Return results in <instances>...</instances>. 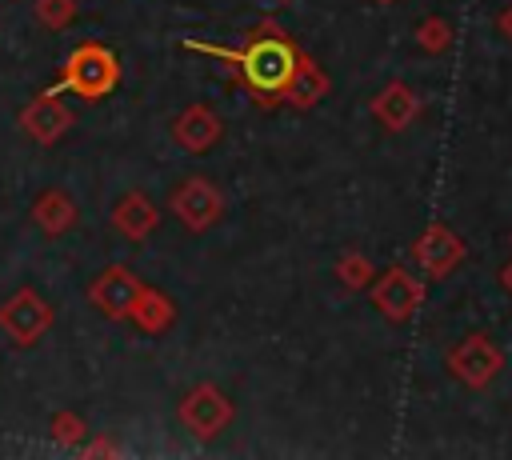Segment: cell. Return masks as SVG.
Returning a JSON list of instances; mask_svg holds the SVG:
<instances>
[{"label": "cell", "instance_id": "cell-6", "mask_svg": "<svg viewBox=\"0 0 512 460\" xmlns=\"http://www.w3.org/2000/svg\"><path fill=\"white\" fill-rule=\"evenodd\" d=\"M176 416H180V424H184L192 436L212 440V436H220V432L232 424L236 412H232V400H228L216 384H196V388L180 400Z\"/></svg>", "mask_w": 512, "mask_h": 460}, {"label": "cell", "instance_id": "cell-5", "mask_svg": "<svg viewBox=\"0 0 512 460\" xmlns=\"http://www.w3.org/2000/svg\"><path fill=\"white\" fill-rule=\"evenodd\" d=\"M48 328H52V308L44 304V296H40L36 288H20V292H12V296L0 304V332H4L12 344L28 348V344H36Z\"/></svg>", "mask_w": 512, "mask_h": 460}, {"label": "cell", "instance_id": "cell-21", "mask_svg": "<svg viewBox=\"0 0 512 460\" xmlns=\"http://www.w3.org/2000/svg\"><path fill=\"white\" fill-rule=\"evenodd\" d=\"M496 28H500V36H504V40H512V4H504V8H500Z\"/></svg>", "mask_w": 512, "mask_h": 460}, {"label": "cell", "instance_id": "cell-15", "mask_svg": "<svg viewBox=\"0 0 512 460\" xmlns=\"http://www.w3.org/2000/svg\"><path fill=\"white\" fill-rule=\"evenodd\" d=\"M328 96V76H324V68H316L308 56H300V64H296V72H292V80L284 84V104L288 108H296V112H308V108H316L320 100Z\"/></svg>", "mask_w": 512, "mask_h": 460}, {"label": "cell", "instance_id": "cell-3", "mask_svg": "<svg viewBox=\"0 0 512 460\" xmlns=\"http://www.w3.org/2000/svg\"><path fill=\"white\" fill-rule=\"evenodd\" d=\"M168 208H172V216H176L188 232H208V228L220 224V216H224V192H220L212 180H204V176H188V180H180V184L172 188Z\"/></svg>", "mask_w": 512, "mask_h": 460}, {"label": "cell", "instance_id": "cell-20", "mask_svg": "<svg viewBox=\"0 0 512 460\" xmlns=\"http://www.w3.org/2000/svg\"><path fill=\"white\" fill-rule=\"evenodd\" d=\"M84 432H88V428H84V420H80L76 412H56V416H52V440H56V444H80Z\"/></svg>", "mask_w": 512, "mask_h": 460}, {"label": "cell", "instance_id": "cell-14", "mask_svg": "<svg viewBox=\"0 0 512 460\" xmlns=\"http://www.w3.org/2000/svg\"><path fill=\"white\" fill-rule=\"evenodd\" d=\"M32 220H36L40 232L64 236L68 228H76L80 208H76V200H72L64 188H48V192H40V196L32 200Z\"/></svg>", "mask_w": 512, "mask_h": 460}, {"label": "cell", "instance_id": "cell-11", "mask_svg": "<svg viewBox=\"0 0 512 460\" xmlns=\"http://www.w3.org/2000/svg\"><path fill=\"white\" fill-rule=\"evenodd\" d=\"M220 132H224V124H220V116H216L208 104H188V108L172 120V140H176L184 152H192V156L208 152V148L220 140Z\"/></svg>", "mask_w": 512, "mask_h": 460}, {"label": "cell", "instance_id": "cell-9", "mask_svg": "<svg viewBox=\"0 0 512 460\" xmlns=\"http://www.w3.org/2000/svg\"><path fill=\"white\" fill-rule=\"evenodd\" d=\"M72 108L60 100V88H48V92H40V96H32L28 104H24V112H20V128L36 140V144H56L68 128H72Z\"/></svg>", "mask_w": 512, "mask_h": 460}, {"label": "cell", "instance_id": "cell-19", "mask_svg": "<svg viewBox=\"0 0 512 460\" xmlns=\"http://www.w3.org/2000/svg\"><path fill=\"white\" fill-rule=\"evenodd\" d=\"M36 16H40L44 28L64 32L76 20V0H36Z\"/></svg>", "mask_w": 512, "mask_h": 460}, {"label": "cell", "instance_id": "cell-4", "mask_svg": "<svg viewBox=\"0 0 512 460\" xmlns=\"http://www.w3.org/2000/svg\"><path fill=\"white\" fill-rule=\"evenodd\" d=\"M500 368H504V352L484 332H468L460 344L448 348V372L468 388H488Z\"/></svg>", "mask_w": 512, "mask_h": 460}, {"label": "cell", "instance_id": "cell-12", "mask_svg": "<svg viewBox=\"0 0 512 460\" xmlns=\"http://www.w3.org/2000/svg\"><path fill=\"white\" fill-rule=\"evenodd\" d=\"M372 116L380 128L388 132H404L416 116H420V96L404 84V80H388L376 96H372Z\"/></svg>", "mask_w": 512, "mask_h": 460}, {"label": "cell", "instance_id": "cell-8", "mask_svg": "<svg viewBox=\"0 0 512 460\" xmlns=\"http://www.w3.org/2000/svg\"><path fill=\"white\" fill-rule=\"evenodd\" d=\"M144 292V280L136 272H128L124 264H108L92 284H88V300L108 316V320H128L136 296Z\"/></svg>", "mask_w": 512, "mask_h": 460}, {"label": "cell", "instance_id": "cell-22", "mask_svg": "<svg viewBox=\"0 0 512 460\" xmlns=\"http://www.w3.org/2000/svg\"><path fill=\"white\" fill-rule=\"evenodd\" d=\"M84 452H88V456H112V452H116V444H108V440H96V444H88Z\"/></svg>", "mask_w": 512, "mask_h": 460}, {"label": "cell", "instance_id": "cell-10", "mask_svg": "<svg viewBox=\"0 0 512 460\" xmlns=\"http://www.w3.org/2000/svg\"><path fill=\"white\" fill-rule=\"evenodd\" d=\"M412 260H416V268H420L424 276L440 280V276H448V272L464 260V240H460L448 224H428V228L420 232V240L412 244Z\"/></svg>", "mask_w": 512, "mask_h": 460}, {"label": "cell", "instance_id": "cell-23", "mask_svg": "<svg viewBox=\"0 0 512 460\" xmlns=\"http://www.w3.org/2000/svg\"><path fill=\"white\" fill-rule=\"evenodd\" d=\"M504 280H508V288H512V264H508V272H504Z\"/></svg>", "mask_w": 512, "mask_h": 460}, {"label": "cell", "instance_id": "cell-18", "mask_svg": "<svg viewBox=\"0 0 512 460\" xmlns=\"http://www.w3.org/2000/svg\"><path fill=\"white\" fill-rule=\"evenodd\" d=\"M336 280H340L344 288L360 292V288H368V284L376 280V268H372V260H368L364 252H344V256L336 260Z\"/></svg>", "mask_w": 512, "mask_h": 460}, {"label": "cell", "instance_id": "cell-25", "mask_svg": "<svg viewBox=\"0 0 512 460\" xmlns=\"http://www.w3.org/2000/svg\"><path fill=\"white\" fill-rule=\"evenodd\" d=\"M272 4H292V0H272Z\"/></svg>", "mask_w": 512, "mask_h": 460}, {"label": "cell", "instance_id": "cell-7", "mask_svg": "<svg viewBox=\"0 0 512 460\" xmlns=\"http://www.w3.org/2000/svg\"><path fill=\"white\" fill-rule=\"evenodd\" d=\"M372 304L384 320H408L424 304V284L408 268H388L372 280Z\"/></svg>", "mask_w": 512, "mask_h": 460}, {"label": "cell", "instance_id": "cell-1", "mask_svg": "<svg viewBox=\"0 0 512 460\" xmlns=\"http://www.w3.org/2000/svg\"><path fill=\"white\" fill-rule=\"evenodd\" d=\"M184 48H192V52H204V56H220V60H228L232 68H236V76H240V84L264 104V108H272V104H280V96H284V84L292 80V72H296V64H300V48L272 24V20H264L260 24V32L252 36V44L248 48H220V44H200V40H188Z\"/></svg>", "mask_w": 512, "mask_h": 460}, {"label": "cell", "instance_id": "cell-13", "mask_svg": "<svg viewBox=\"0 0 512 460\" xmlns=\"http://www.w3.org/2000/svg\"><path fill=\"white\" fill-rule=\"evenodd\" d=\"M156 224H160V208L144 192H124L116 200V208H112V228L124 240H136L140 244V240H148L156 232Z\"/></svg>", "mask_w": 512, "mask_h": 460}, {"label": "cell", "instance_id": "cell-16", "mask_svg": "<svg viewBox=\"0 0 512 460\" xmlns=\"http://www.w3.org/2000/svg\"><path fill=\"white\" fill-rule=\"evenodd\" d=\"M128 320H132L140 332L160 336L164 328H172V320H176V304H172L164 292H156V288H148V284H144V292L136 296V304H132Z\"/></svg>", "mask_w": 512, "mask_h": 460}, {"label": "cell", "instance_id": "cell-17", "mask_svg": "<svg viewBox=\"0 0 512 460\" xmlns=\"http://www.w3.org/2000/svg\"><path fill=\"white\" fill-rule=\"evenodd\" d=\"M452 24L444 20V16H424L420 24H416V32H412V40H416V48H424L428 56H440V52H448L452 48Z\"/></svg>", "mask_w": 512, "mask_h": 460}, {"label": "cell", "instance_id": "cell-2", "mask_svg": "<svg viewBox=\"0 0 512 460\" xmlns=\"http://www.w3.org/2000/svg\"><path fill=\"white\" fill-rule=\"evenodd\" d=\"M116 80H120V60L112 56V48H104L96 40H84L64 56L60 80L52 88L76 92L80 100H104L116 88Z\"/></svg>", "mask_w": 512, "mask_h": 460}, {"label": "cell", "instance_id": "cell-24", "mask_svg": "<svg viewBox=\"0 0 512 460\" xmlns=\"http://www.w3.org/2000/svg\"><path fill=\"white\" fill-rule=\"evenodd\" d=\"M372 4H396V0H372Z\"/></svg>", "mask_w": 512, "mask_h": 460}]
</instances>
